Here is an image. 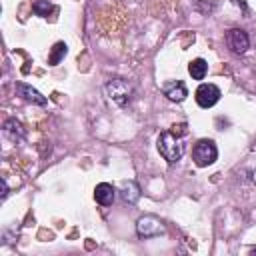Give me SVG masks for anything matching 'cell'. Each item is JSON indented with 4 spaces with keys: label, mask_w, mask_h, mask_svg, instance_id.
I'll return each instance as SVG.
<instances>
[{
    "label": "cell",
    "mask_w": 256,
    "mask_h": 256,
    "mask_svg": "<svg viewBox=\"0 0 256 256\" xmlns=\"http://www.w3.org/2000/svg\"><path fill=\"white\" fill-rule=\"evenodd\" d=\"M184 134H186V124H180V130H176V126H172V130H166L158 136V142H156L158 152L168 164H174L182 158V154H184L182 136Z\"/></svg>",
    "instance_id": "obj_1"
},
{
    "label": "cell",
    "mask_w": 256,
    "mask_h": 256,
    "mask_svg": "<svg viewBox=\"0 0 256 256\" xmlns=\"http://www.w3.org/2000/svg\"><path fill=\"white\" fill-rule=\"evenodd\" d=\"M104 94L112 104L124 108L130 104V100L134 96V86L124 78H110L104 84Z\"/></svg>",
    "instance_id": "obj_2"
},
{
    "label": "cell",
    "mask_w": 256,
    "mask_h": 256,
    "mask_svg": "<svg viewBox=\"0 0 256 256\" xmlns=\"http://www.w3.org/2000/svg\"><path fill=\"white\" fill-rule=\"evenodd\" d=\"M218 158V148L214 144V140H208V138H202L194 144L192 148V160L196 166L200 168H206L210 164H214Z\"/></svg>",
    "instance_id": "obj_3"
},
{
    "label": "cell",
    "mask_w": 256,
    "mask_h": 256,
    "mask_svg": "<svg viewBox=\"0 0 256 256\" xmlns=\"http://www.w3.org/2000/svg\"><path fill=\"white\" fill-rule=\"evenodd\" d=\"M136 232H138L140 238H158V236L166 234V228L160 222V218H156L152 214H146V216H140L136 220Z\"/></svg>",
    "instance_id": "obj_4"
},
{
    "label": "cell",
    "mask_w": 256,
    "mask_h": 256,
    "mask_svg": "<svg viewBox=\"0 0 256 256\" xmlns=\"http://www.w3.org/2000/svg\"><path fill=\"white\" fill-rule=\"evenodd\" d=\"M220 88L216 84H200L196 88V102L200 108H212L218 100H220Z\"/></svg>",
    "instance_id": "obj_5"
},
{
    "label": "cell",
    "mask_w": 256,
    "mask_h": 256,
    "mask_svg": "<svg viewBox=\"0 0 256 256\" xmlns=\"http://www.w3.org/2000/svg\"><path fill=\"white\" fill-rule=\"evenodd\" d=\"M226 46L234 54H244L250 46V38L242 28H232L226 32Z\"/></svg>",
    "instance_id": "obj_6"
},
{
    "label": "cell",
    "mask_w": 256,
    "mask_h": 256,
    "mask_svg": "<svg viewBox=\"0 0 256 256\" xmlns=\"http://www.w3.org/2000/svg\"><path fill=\"white\" fill-rule=\"evenodd\" d=\"M16 94H18L22 100L32 102V104H38V106H46V104H48L46 96H42L36 88H32V86L26 84V82H16Z\"/></svg>",
    "instance_id": "obj_7"
},
{
    "label": "cell",
    "mask_w": 256,
    "mask_h": 256,
    "mask_svg": "<svg viewBox=\"0 0 256 256\" xmlns=\"http://www.w3.org/2000/svg\"><path fill=\"white\" fill-rule=\"evenodd\" d=\"M4 136L8 140H12V142H22L26 138V128L16 118H8L4 122Z\"/></svg>",
    "instance_id": "obj_8"
},
{
    "label": "cell",
    "mask_w": 256,
    "mask_h": 256,
    "mask_svg": "<svg viewBox=\"0 0 256 256\" xmlns=\"http://www.w3.org/2000/svg\"><path fill=\"white\" fill-rule=\"evenodd\" d=\"M94 198L100 206H110L116 198V188L108 182H100L96 188H94Z\"/></svg>",
    "instance_id": "obj_9"
},
{
    "label": "cell",
    "mask_w": 256,
    "mask_h": 256,
    "mask_svg": "<svg viewBox=\"0 0 256 256\" xmlns=\"http://www.w3.org/2000/svg\"><path fill=\"white\" fill-rule=\"evenodd\" d=\"M162 92H164V96H166L168 100H172V102H182V100L188 96V90H186V86H184L182 80L164 84V86H162Z\"/></svg>",
    "instance_id": "obj_10"
},
{
    "label": "cell",
    "mask_w": 256,
    "mask_h": 256,
    "mask_svg": "<svg viewBox=\"0 0 256 256\" xmlns=\"http://www.w3.org/2000/svg\"><path fill=\"white\" fill-rule=\"evenodd\" d=\"M120 196H122V200L126 204H136L138 198H140V186H138V182H134V180L124 182L122 188H120Z\"/></svg>",
    "instance_id": "obj_11"
},
{
    "label": "cell",
    "mask_w": 256,
    "mask_h": 256,
    "mask_svg": "<svg viewBox=\"0 0 256 256\" xmlns=\"http://www.w3.org/2000/svg\"><path fill=\"white\" fill-rule=\"evenodd\" d=\"M206 72H208V64H206L204 58H194V60L188 64V74H190L194 80H204Z\"/></svg>",
    "instance_id": "obj_12"
},
{
    "label": "cell",
    "mask_w": 256,
    "mask_h": 256,
    "mask_svg": "<svg viewBox=\"0 0 256 256\" xmlns=\"http://www.w3.org/2000/svg\"><path fill=\"white\" fill-rule=\"evenodd\" d=\"M66 52H68V46H66L64 42H56V44L52 46V50H50V56H48V64H50V66H56V64H60V60L66 56Z\"/></svg>",
    "instance_id": "obj_13"
},
{
    "label": "cell",
    "mask_w": 256,
    "mask_h": 256,
    "mask_svg": "<svg viewBox=\"0 0 256 256\" xmlns=\"http://www.w3.org/2000/svg\"><path fill=\"white\" fill-rule=\"evenodd\" d=\"M32 10H34L36 16H48L50 10H52V4H50L48 0H36V2L32 4Z\"/></svg>",
    "instance_id": "obj_14"
},
{
    "label": "cell",
    "mask_w": 256,
    "mask_h": 256,
    "mask_svg": "<svg viewBox=\"0 0 256 256\" xmlns=\"http://www.w3.org/2000/svg\"><path fill=\"white\" fill-rule=\"evenodd\" d=\"M0 182H2V198H6V194H8V186H6V180L2 178Z\"/></svg>",
    "instance_id": "obj_15"
},
{
    "label": "cell",
    "mask_w": 256,
    "mask_h": 256,
    "mask_svg": "<svg viewBox=\"0 0 256 256\" xmlns=\"http://www.w3.org/2000/svg\"><path fill=\"white\" fill-rule=\"evenodd\" d=\"M250 178H252V182H254V184H256V168H254V170H252V172H250Z\"/></svg>",
    "instance_id": "obj_16"
}]
</instances>
